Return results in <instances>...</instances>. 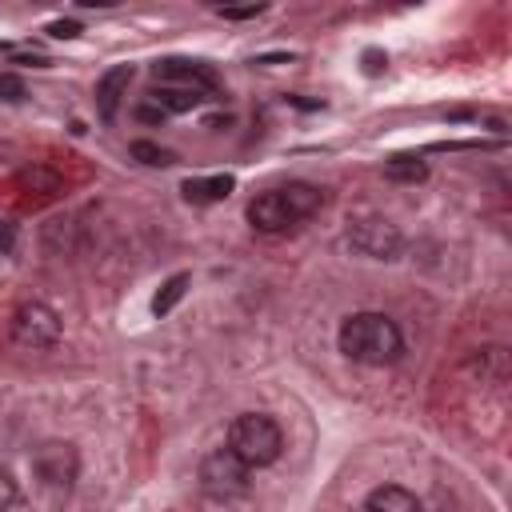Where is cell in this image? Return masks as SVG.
Returning <instances> with one entry per match:
<instances>
[{"instance_id": "cell-1", "label": "cell", "mask_w": 512, "mask_h": 512, "mask_svg": "<svg viewBox=\"0 0 512 512\" xmlns=\"http://www.w3.org/2000/svg\"><path fill=\"white\" fill-rule=\"evenodd\" d=\"M336 344L348 360L356 364H372V368H384V364H396L404 356V336L396 328V320H388L384 312H352L340 320V332H336Z\"/></svg>"}, {"instance_id": "cell-2", "label": "cell", "mask_w": 512, "mask_h": 512, "mask_svg": "<svg viewBox=\"0 0 512 512\" xmlns=\"http://www.w3.org/2000/svg\"><path fill=\"white\" fill-rule=\"evenodd\" d=\"M284 448V432L272 416L264 412H240L232 424H228V452H236L248 468H268L276 464Z\"/></svg>"}, {"instance_id": "cell-3", "label": "cell", "mask_w": 512, "mask_h": 512, "mask_svg": "<svg viewBox=\"0 0 512 512\" xmlns=\"http://www.w3.org/2000/svg\"><path fill=\"white\" fill-rule=\"evenodd\" d=\"M32 476H36V488L60 504L68 500L76 476H80V452L72 440H44L36 452H32Z\"/></svg>"}, {"instance_id": "cell-4", "label": "cell", "mask_w": 512, "mask_h": 512, "mask_svg": "<svg viewBox=\"0 0 512 512\" xmlns=\"http://www.w3.org/2000/svg\"><path fill=\"white\" fill-rule=\"evenodd\" d=\"M248 464L236 456V452H228V448H216V452H208L204 460H200V488H204V496H212V500H236V496H244L248 492Z\"/></svg>"}, {"instance_id": "cell-5", "label": "cell", "mask_w": 512, "mask_h": 512, "mask_svg": "<svg viewBox=\"0 0 512 512\" xmlns=\"http://www.w3.org/2000/svg\"><path fill=\"white\" fill-rule=\"evenodd\" d=\"M12 340L20 348H32V352L36 348H52L60 340V316H56V308L44 304V300L20 304L12 312Z\"/></svg>"}, {"instance_id": "cell-6", "label": "cell", "mask_w": 512, "mask_h": 512, "mask_svg": "<svg viewBox=\"0 0 512 512\" xmlns=\"http://www.w3.org/2000/svg\"><path fill=\"white\" fill-rule=\"evenodd\" d=\"M348 244L360 252V256H372V260H392L400 248H404V236L392 220L384 216H360L352 220L348 228Z\"/></svg>"}, {"instance_id": "cell-7", "label": "cell", "mask_w": 512, "mask_h": 512, "mask_svg": "<svg viewBox=\"0 0 512 512\" xmlns=\"http://www.w3.org/2000/svg\"><path fill=\"white\" fill-rule=\"evenodd\" d=\"M152 80L164 84V88H188V92H200V96H212L220 88L216 72L200 60H180V56H168V60H156L152 64Z\"/></svg>"}, {"instance_id": "cell-8", "label": "cell", "mask_w": 512, "mask_h": 512, "mask_svg": "<svg viewBox=\"0 0 512 512\" xmlns=\"http://www.w3.org/2000/svg\"><path fill=\"white\" fill-rule=\"evenodd\" d=\"M248 224H252L256 232H284V228H292L296 220H292L288 204L280 200V192L272 188V192H260V196L248 204Z\"/></svg>"}, {"instance_id": "cell-9", "label": "cell", "mask_w": 512, "mask_h": 512, "mask_svg": "<svg viewBox=\"0 0 512 512\" xmlns=\"http://www.w3.org/2000/svg\"><path fill=\"white\" fill-rule=\"evenodd\" d=\"M128 84H132V64H116V68H108L100 76V84H96V112H100V120H116V108H120Z\"/></svg>"}, {"instance_id": "cell-10", "label": "cell", "mask_w": 512, "mask_h": 512, "mask_svg": "<svg viewBox=\"0 0 512 512\" xmlns=\"http://www.w3.org/2000/svg\"><path fill=\"white\" fill-rule=\"evenodd\" d=\"M232 188H236V180H232L228 172H216V176H192V180L180 184V192H184L188 204H216V200L232 196Z\"/></svg>"}, {"instance_id": "cell-11", "label": "cell", "mask_w": 512, "mask_h": 512, "mask_svg": "<svg viewBox=\"0 0 512 512\" xmlns=\"http://www.w3.org/2000/svg\"><path fill=\"white\" fill-rule=\"evenodd\" d=\"M276 192H280V200L288 204L292 220H308V216L320 212V204H324V192H320L316 184H308V180H288V184L276 188Z\"/></svg>"}, {"instance_id": "cell-12", "label": "cell", "mask_w": 512, "mask_h": 512, "mask_svg": "<svg viewBox=\"0 0 512 512\" xmlns=\"http://www.w3.org/2000/svg\"><path fill=\"white\" fill-rule=\"evenodd\" d=\"M364 512H420V500L400 484H380L368 492Z\"/></svg>"}, {"instance_id": "cell-13", "label": "cell", "mask_w": 512, "mask_h": 512, "mask_svg": "<svg viewBox=\"0 0 512 512\" xmlns=\"http://www.w3.org/2000/svg\"><path fill=\"white\" fill-rule=\"evenodd\" d=\"M148 100L168 116V112H192L200 100H208V96H200V92H188V88H164V84H152V92H148Z\"/></svg>"}, {"instance_id": "cell-14", "label": "cell", "mask_w": 512, "mask_h": 512, "mask_svg": "<svg viewBox=\"0 0 512 512\" xmlns=\"http://www.w3.org/2000/svg\"><path fill=\"white\" fill-rule=\"evenodd\" d=\"M16 184H20L24 192H36V196H56V192H60V176H56L48 164L20 168V172H16Z\"/></svg>"}, {"instance_id": "cell-15", "label": "cell", "mask_w": 512, "mask_h": 512, "mask_svg": "<svg viewBox=\"0 0 512 512\" xmlns=\"http://www.w3.org/2000/svg\"><path fill=\"white\" fill-rule=\"evenodd\" d=\"M188 284H192V276H188V272H176V276H168V280L160 284V292L152 296V316H168V312H172V308L184 300Z\"/></svg>"}, {"instance_id": "cell-16", "label": "cell", "mask_w": 512, "mask_h": 512, "mask_svg": "<svg viewBox=\"0 0 512 512\" xmlns=\"http://www.w3.org/2000/svg\"><path fill=\"white\" fill-rule=\"evenodd\" d=\"M384 176L396 184H416L428 176V164L420 156H392V160H384Z\"/></svg>"}, {"instance_id": "cell-17", "label": "cell", "mask_w": 512, "mask_h": 512, "mask_svg": "<svg viewBox=\"0 0 512 512\" xmlns=\"http://www.w3.org/2000/svg\"><path fill=\"white\" fill-rule=\"evenodd\" d=\"M140 164H148V168H164V164H172L176 156L168 152V148H160V144H152V140H132V148H128Z\"/></svg>"}, {"instance_id": "cell-18", "label": "cell", "mask_w": 512, "mask_h": 512, "mask_svg": "<svg viewBox=\"0 0 512 512\" xmlns=\"http://www.w3.org/2000/svg\"><path fill=\"white\" fill-rule=\"evenodd\" d=\"M360 68H364V76H380V72L388 68V56H384L380 48H364V52H360Z\"/></svg>"}, {"instance_id": "cell-19", "label": "cell", "mask_w": 512, "mask_h": 512, "mask_svg": "<svg viewBox=\"0 0 512 512\" xmlns=\"http://www.w3.org/2000/svg\"><path fill=\"white\" fill-rule=\"evenodd\" d=\"M16 500H20V488H16L12 472H8V468H0V512H8Z\"/></svg>"}, {"instance_id": "cell-20", "label": "cell", "mask_w": 512, "mask_h": 512, "mask_svg": "<svg viewBox=\"0 0 512 512\" xmlns=\"http://www.w3.org/2000/svg\"><path fill=\"white\" fill-rule=\"evenodd\" d=\"M0 100H24V80L12 76V72H0Z\"/></svg>"}, {"instance_id": "cell-21", "label": "cell", "mask_w": 512, "mask_h": 512, "mask_svg": "<svg viewBox=\"0 0 512 512\" xmlns=\"http://www.w3.org/2000/svg\"><path fill=\"white\" fill-rule=\"evenodd\" d=\"M224 20H252V16H260L264 12V4H244V8H216Z\"/></svg>"}, {"instance_id": "cell-22", "label": "cell", "mask_w": 512, "mask_h": 512, "mask_svg": "<svg viewBox=\"0 0 512 512\" xmlns=\"http://www.w3.org/2000/svg\"><path fill=\"white\" fill-rule=\"evenodd\" d=\"M48 36L72 40V36H80V24H76V20H52V24H48Z\"/></svg>"}, {"instance_id": "cell-23", "label": "cell", "mask_w": 512, "mask_h": 512, "mask_svg": "<svg viewBox=\"0 0 512 512\" xmlns=\"http://www.w3.org/2000/svg\"><path fill=\"white\" fill-rule=\"evenodd\" d=\"M16 248V224L12 220H0V256H8Z\"/></svg>"}, {"instance_id": "cell-24", "label": "cell", "mask_w": 512, "mask_h": 512, "mask_svg": "<svg viewBox=\"0 0 512 512\" xmlns=\"http://www.w3.org/2000/svg\"><path fill=\"white\" fill-rule=\"evenodd\" d=\"M136 116H140V120H164V112H160L156 104H140V108H136Z\"/></svg>"}]
</instances>
